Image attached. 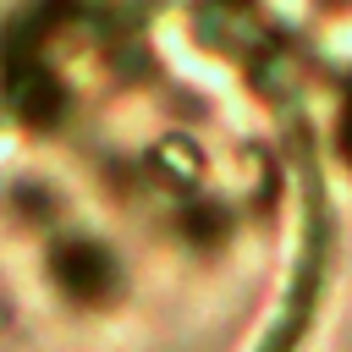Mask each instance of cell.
Segmentation results:
<instances>
[{"label":"cell","mask_w":352,"mask_h":352,"mask_svg":"<svg viewBox=\"0 0 352 352\" xmlns=\"http://www.w3.org/2000/svg\"><path fill=\"white\" fill-rule=\"evenodd\" d=\"M341 143H346V160H352V99H346V121H341Z\"/></svg>","instance_id":"1"}]
</instances>
